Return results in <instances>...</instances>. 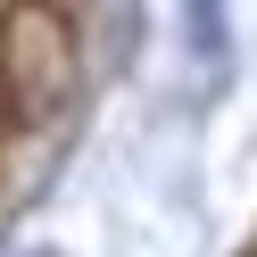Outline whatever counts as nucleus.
Here are the masks:
<instances>
[{"mask_svg": "<svg viewBox=\"0 0 257 257\" xmlns=\"http://www.w3.org/2000/svg\"><path fill=\"white\" fill-rule=\"evenodd\" d=\"M0 91L25 124L50 116L75 91V34L50 0H9V17H0Z\"/></svg>", "mask_w": 257, "mask_h": 257, "instance_id": "obj_1", "label": "nucleus"}]
</instances>
